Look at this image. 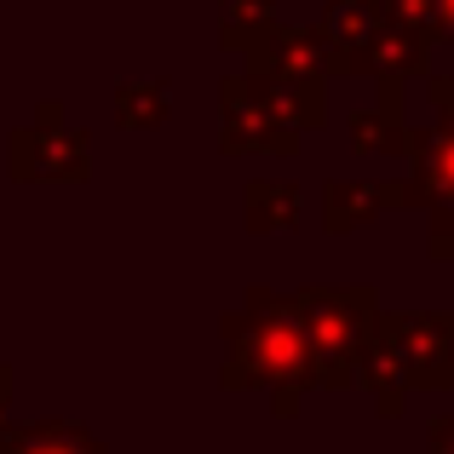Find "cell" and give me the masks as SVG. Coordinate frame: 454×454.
Returning a JSON list of instances; mask_svg holds the SVG:
<instances>
[{"label": "cell", "instance_id": "6da1fadb", "mask_svg": "<svg viewBox=\"0 0 454 454\" xmlns=\"http://www.w3.org/2000/svg\"><path fill=\"white\" fill-rule=\"evenodd\" d=\"M0 454H104L81 426H23V432H0Z\"/></svg>", "mask_w": 454, "mask_h": 454}, {"label": "cell", "instance_id": "7a4b0ae2", "mask_svg": "<svg viewBox=\"0 0 454 454\" xmlns=\"http://www.w3.org/2000/svg\"><path fill=\"white\" fill-rule=\"evenodd\" d=\"M432 454H454V420H437L432 426Z\"/></svg>", "mask_w": 454, "mask_h": 454}]
</instances>
